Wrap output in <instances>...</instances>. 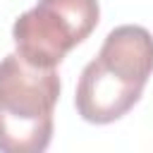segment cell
Listing matches in <instances>:
<instances>
[{
  "label": "cell",
  "mask_w": 153,
  "mask_h": 153,
  "mask_svg": "<svg viewBox=\"0 0 153 153\" xmlns=\"http://www.w3.org/2000/svg\"><path fill=\"white\" fill-rule=\"evenodd\" d=\"M60 98L57 69L33 67L17 53L0 60V151L41 153L53 139Z\"/></svg>",
  "instance_id": "6da1fadb"
},
{
  "label": "cell",
  "mask_w": 153,
  "mask_h": 153,
  "mask_svg": "<svg viewBox=\"0 0 153 153\" xmlns=\"http://www.w3.org/2000/svg\"><path fill=\"white\" fill-rule=\"evenodd\" d=\"M143 93V84L120 74L98 57L91 60L79 76L74 108L88 124H110L124 117Z\"/></svg>",
  "instance_id": "3957f363"
},
{
  "label": "cell",
  "mask_w": 153,
  "mask_h": 153,
  "mask_svg": "<svg viewBox=\"0 0 153 153\" xmlns=\"http://www.w3.org/2000/svg\"><path fill=\"white\" fill-rule=\"evenodd\" d=\"M96 57L146 86L153 74V33L136 24L117 26L105 36Z\"/></svg>",
  "instance_id": "277c9868"
},
{
  "label": "cell",
  "mask_w": 153,
  "mask_h": 153,
  "mask_svg": "<svg viewBox=\"0 0 153 153\" xmlns=\"http://www.w3.org/2000/svg\"><path fill=\"white\" fill-rule=\"evenodd\" d=\"M100 19L98 0H38L12 26L14 53L33 67H57Z\"/></svg>",
  "instance_id": "7a4b0ae2"
}]
</instances>
